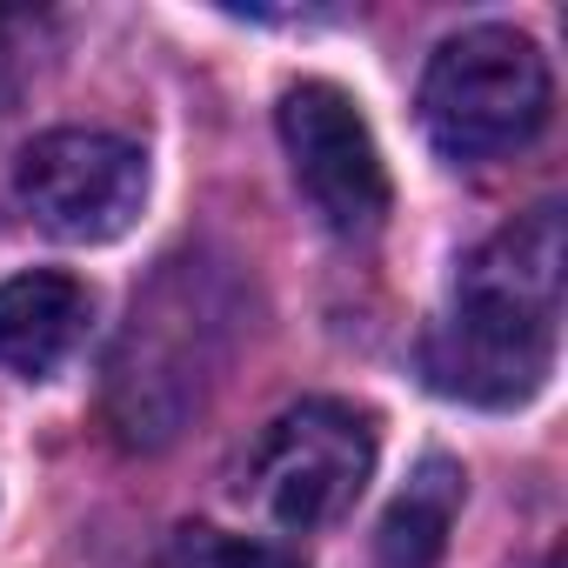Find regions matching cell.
I'll return each mask as SVG.
<instances>
[{"label": "cell", "mask_w": 568, "mask_h": 568, "mask_svg": "<svg viewBox=\"0 0 568 568\" xmlns=\"http://www.w3.org/2000/svg\"><path fill=\"white\" fill-rule=\"evenodd\" d=\"M94 322V295L61 267H28L0 281V368L21 382H48Z\"/></svg>", "instance_id": "obj_7"}, {"label": "cell", "mask_w": 568, "mask_h": 568, "mask_svg": "<svg viewBox=\"0 0 568 568\" xmlns=\"http://www.w3.org/2000/svg\"><path fill=\"white\" fill-rule=\"evenodd\" d=\"M368 475H375V422L348 402H302L254 442L241 495L281 535H315L355 508Z\"/></svg>", "instance_id": "obj_4"}, {"label": "cell", "mask_w": 568, "mask_h": 568, "mask_svg": "<svg viewBox=\"0 0 568 568\" xmlns=\"http://www.w3.org/2000/svg\"><path fill=\"white\" fill-rule=\"evenodd\" d=\"M14 101V41H8V28H0V108Z\"/></svg>", "instance_id": "obj_10"}, {"label": "cell", "mask_w": 568, "mask_h": 568, "mask_svg": "<svg viewBox=\"0 0 568 568\" xmlns=\"http://www.w3.org/2000/svg\"><path fill=\"white\" fill-rule=\"evenodd\" d=\"M281 141H288L295 181L335 234H375L388 214V168L362 121V108L335 81H295L281 94Z\"/></svg>", "instance_id": "obj_6"}, {"label": "cell", "mask_w": 568, "mask_h": 568, "mask_svg": "<svg viewBox=\"0 0 568 568\" xmlns=\"http://www.w3.org/2000/svg\"><path fill=\"white\" fill-rule=\"evenodd\" d=\"M221 302L214 281L194 274V261H168L148 295H134L128 335L108 368V415L121 442L154 448L181 435V422L201 408V388L221 368Z\"/></svg>", "instance_id": "obj_2"}, {"label": "cell", "mask_w": 568, "mask_h": 568, "mask_svg": "<svg viewBox=\"0 0 568 568\" xmlns=\"http://www.w3.org/2000/svg\"><path fill=\"white\" fill-rule=\"evenodd\" d=\"M14 187L54 241L94 247V241H114L141 221L148 154L108 128H54L21 154Z\"/></svg>", "instance_id": "obj_5"}, {"label": "cell", "mask_w": 568, "mask_h": 568, "mask_svg": "<svg viewBox=\"0 0 568 568\" xmlns=\"http://www.w3.org/2000/svg\"><path fill=\"white\" fill-rule=\"evenodd\" d=\"M555 81L528 34L468 28L428 54L422 128L448 161H501L548 128Z\"/></svg>", "instance_id": "obj_3"}, {"label": "cell", "mask_w": 568, "mask_h": 568, "mask_svg": "<svg viewBox=\"0 0 568 568\" xmlns=\"http://www.w3.org/2000/svg\"><path fill=\"white\" fill-rule=\"evenodd\" d=\"M555 335H561V207L541 201L462 261L455 302L422 342V368L455 402L515 408L548 382Z\"/></svg>", "instance_id": "obj_1"}, {"label": "cell", "mask_w": 568, "mask_h": 568, "mask_svg": "<svg viewBox=\"0 0 568 568\" xmlns=\"http://www.w3.org/2000/svg\"><path fill=\"white\" fill-rule=\"evenodd\" d=\"M161 568H308V555L288 541H267V535H227L207 521H181L161 548Z\"/></svg>", "instance_id": "obj_9"}, {"label": "cell", "mask_w": 568, "mask_h": 568, "mask_svg": "<svg viewBox=\"0 0 568 568\" xmlns=\"http://www.w3.org/2000/svg\"><path fill=\"white\" fill-rule=\"evenodd\" d=\"M455 508H462V468L448 455H428L415 468V481L395 495V508L382 515L375 568H442Z\"/></svg>", "instance_id": "obj_8"}]
</instances>
